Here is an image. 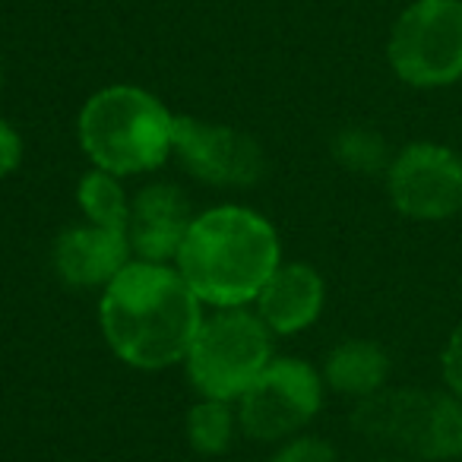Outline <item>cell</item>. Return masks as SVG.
<instances>
[{
  "label": "cell",
  "instance_id": "obj_11",
  "mask_svg": "<svg viewBox=\"0 0 462 462\" xmlns=\"http://www.w3.org/2000/svg\"><path fill=\"white\" fill-rule=\"evenodd\" d=\"M130 260H134V251H130L127 228H108V225L86 222V218L67 225L51 247L58 279L83 291H102Z\"/></svg>",
  "mask_w": 462,
  "mask_h": 462
},
{
  "label": "cell",
  "instance_id": "obj_13",
  "mask_svg": "<svg viewBox=\"0 0 462 462\" xmlns=\"http://www.w3.org/2000/svg\"><path fill=\"white\" fill-rule=\"evenodd\" d=\"M390 355L383 346L371 339H346L336 348H329L320 374L327 390L361 402V399L383 390L390 380Z\"/></svg>",
  "mask_w": 462,
  "mask_h": 462
},
{
  "label": "cell",
  "instance_id": "obj_3",
  "mask_svg": "<svg viewBox=\"0 0 462 462\" xmlns=\"http://www.w3.org/2000/svg\"><path fill=\"white\" fill-rule=\"evenodd\" d=\"M178 115L134 83H111L92 92L77 115V140L92 168L117 178H143L174 155Z\"/></svg>",
  "mask_w": 462,
  "mask_h": 462
},
{
  "label": "cell",
  "instance_id": "obj_4",
  "mask_svg": "<svg viewBox=\"0 0 462 462\" xmlns=\"http://www.w3.org/2000/svg\"><path fill=\"white\" fill-rule=\"evenodd\" d=\"M352 428L405 459L453 462L462 456V399L421 386H383L361 399Z\"/></svg>",
  "mask_w": 462,
  "mask_h": 462
},
{
  "label": "cell",
  "instance_id": "obj_7",
  "mask_svg": "<svg viewBox=\"0 0 462 462\" xmlns=\"http://www.w3.org/2000/svg\"><path fill=\"white\" fill-rule=\"evenodd\" d=\"M323 393V374L310 361L276 355L235 402L241 434L260 443L291 440L320 415Z\"/></svg>",
  "mask_w": 462,
  "mask_h": 462
},
{
  "label": "cell",
  "instance_id": "obj_10",
  "mask_svg": "<svg viewBox=\"0 0 462 462\" xmlns=\"http://www.w3.org/2000/svg\"><path fill=\"white\" fill-rule=\"evenodd\" d=\"M193 206L178 184L155 180L130 197L127 238L134 260L174 263L193 222Z\"/></svg>",
  "mask_w": 462,
  "mask_h": 462
},
{
  "label": "cell",
  "instance_id": "obj_17",
  "mask_svg": "<svg viewBox=\"0 0 462 462\" xmlns=\"http://www.w3.org/2000/svg\"><path fill=\"white\" fill-rule=\"evenodd\" d=\"M270 462H339V456H336L333 443H327L323 437L298 434L291 440L279 443Z\"/></svg>",
  "mask_w": 462,
  "mask_h": 462
},
{
  "label": "cell",
  "instance_id": "obj_9",
  "mask_svg": "<svg viewBox=\"0 0 462 462\" xmlns=\"http://www.w3.org/2000/svg\"><path fill=\"white\" fill-rule=\"evenodd\" d=\"M174 159L209 187H254L266 174V152L251 134L187 115L174 124Z\"/></svg>",
  "mask_w": 462,
  "mask_h": 462
},
{
  "label": "cell",
  "instance_id": "obj_5",
  "mask_svg": "<svg viewBox=\"0 0 462 462\" xmlns=\"http://www.w3.org/2000/svg\"><path fill=\"white\" fill-rule=\"evenodd\" d=\"M276 336L254 308H218L203 317L184 358V374L203 399L238 402L276 358Z\"/></svg>",
  "mask_w": 462,
  "mask_h": 462
},
{
  "label": "cell",
  "instance_id": "obj_14",
  "mask_svg": "<svg viewBox=\"0 0 462 462\" xmlns=\"http://www.w3.org/2000/svg\"><path fill=\"white\" fill-rule=\"evenodd\" d=\"M238 430H241L238 409H235V402H222V399H203L199 396L184 418L187 443H190V449L199 456L228 453Z\"/></svg>",
  "mask_w": 462,
  "mask_h": 462
},
{
  "label": "cell",
  "instance_id": "obj_18",
  "mask_svg": "<svg viewBox=\"0 0 462 462\" xmlns=\"http://www.w3.org/2000/svg\"><path fill=\"white\" fill-rule=\"evenodd\" d=\"M440 377L456 399H462V320L453 327L447 346L440 352Z\"/></svg>",
  "mask_w": 462,
  "mask_h": 462
},
{
  "label": "cell",
  "instance_id": "obj_12",
  "mask_svg": "<svg viewBox=\"0 0 462 462\" xmlns=\"http://www.w3.org/2000/svg\"><path fill=\"white\" fill-rule=\"evenodd\" d=\"M251 308L273 336H298L320 320L327 308V282L310 263L282 260Z\"/></svg>",
  "mask_w": 462,
  "mask_h": 462
},
{
  "label": "cell",
  "instance_id": "obj_2",
  "mask_svg": "<svg viewBox=\"0 0 462 462\" xmlns=\"http://www.w3.org/2000/svg\"><path fill=\"white\" fill-rule=\"evenodd\" d=\"M282 263L276 225L251 206L222 203L197 212L174 266L206 308H251Z\"/></svg>",
  "mask_w": 462,
  "mask_h": 462
},
{
  "label": "cell",
  "instance_id": "obj_8",
  "mask_svg": "<svg viewBox=\"0 0 462 462\" xmlns=\"http://www.w3.org/2000/svg\"><path fill=\"white\" fill-rule=\"evenodd\" d=\"M386 193L405 218H453L462 212V155L443 143H409L386 165Z\"/></svg>",
  "mask_w": 462,
  "mask_h": 462
},
{
  "label": "cell",
  "instance_id": "obj_19",
  "mask_svg": "<svg viewBox=\"0 0 462 462\" xmlns=\"http://www.w3.org/2000/svg\"><path fill=\"white\" fill-rule=\"evenodd\" d=\"M23 165V136L10 121L0 117V178H10Z\"/></svg>",
  "mask_w": 462,
  "mask_h": 462
},
{
  "label": "cell",
  "instance_id": "obj_15",
  "mask_svg": "<svg viewBox=\"0 0 462 462\" xmlns=\"http://www.w3.org/2000/svg\"><path fill=\"white\" fill-rule=\"evenodd\" d=\"M77 206L86 222L108 225V228H127L130 193L124 187V178H117V174L89 168L77 184Z\"/></svg>",
  "mask_w": 462,
  "mask_h": 462
},
{
  "label": "cell",
  "instance_id": "obj_6",
  "mask_svg": "<svg viewBox=\"0 0 462 462\" xmlns=\"http://www.w3.org/2000/svg\"><path fill=\"white\" fill-rule=\"evenodd\" d=\"M390 70L411 89L462 79V0H411L386 39Z\"/></svg>",
  "mask_w": 462,
  "mask_h": 462
},
{
  "label": "cell",
  "instance_id": "obj_1",
  "mask_svg": "<svg viewBox=\"0 0 462 462\" xmlns=\"http://www.w3.org/2000/svg\"><path fill=\"white\" fill-rule=\"evenodd\" d=\"M206 304L174 263L130 260L98 295V327L117 361L136 371L184 365Z\"/></svg>",
  "mask_w": 462,
  "mask_h": 462
},
{
  "label": "cell",
  "instance_id": "obj_16",
  "mask_svg": "<svg viewBox=\"0 0 462 462\" xmlns=\"http://www.w3.org/2000/svg\"><path fill=\"white\" fill-rule=\"evenodd\" d=\"M333 152L342 165L355 168V171H374V168L383 165V143L380 136H374L371 130H346V134L336 136ZM390 165V162H386Z\"/></svg>",
  "mask_w": 462,
  "mask_h": 462
},
{
  "label": "cell",
  "instance_id": "obj_21",
  "mask_svg": "<svg viewBox=\"0 0 462 462\" xmlns=\"http://www.w3.org/2000/svg\"><path fill=\"white\" fill-rule=\"evenodd\" d=\"M0 86H4V60H0Z\"/></svg>",
  "mask_w": 462,
  "mask_h": 462
},
{
  "label": "cell",
  "instance_id": "obj_20",
  "mask_svg": "<svg viewBox=\"0 0 462 462\" xmlns=\"http://www.w3.org/2000/svg\"><path fill=\"white\" fill-rule=\"evenodd\" d=\"M374 462H418V459H405V456H390V459H374Z\"/></svg>",
  "mask_w": 462,
  "mask_h": 462
}]
</instances>
